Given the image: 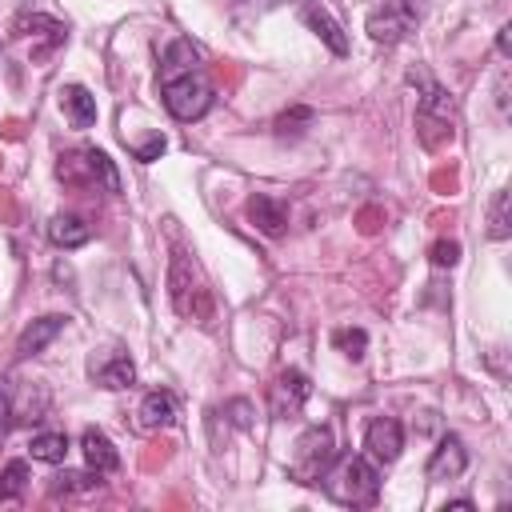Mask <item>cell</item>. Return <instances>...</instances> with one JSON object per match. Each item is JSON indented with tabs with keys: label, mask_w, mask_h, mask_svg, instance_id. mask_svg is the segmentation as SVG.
<instances>
[{
	"label": "cell",
	"mask_w": 512,
	"mask_h": 512,
	"mask_svg": "<svg viewBox=\"0 0 512 512\" xmlns=\"http://www.w3.org/2000/svg\"><path fill=\"white\" fill-rule=\"evenodd\" d=\"M160 100L172 120L192 124L212 108V84L204 76L200 52L188 40H172L160 60Z\"/></svg>",
	"instance_id": "6da1fadb"
},
{
	"label": "cell",
	"mask_w": 512,
	"mask_h": 512,
	"mask_svg": "<svg viewBox=\"0 0 512 512\" xmlns=\"http://www.w3.org/2000/svg\"><path fill=\"white\" fill-rule=\"evenodd\" d=\"M324 496L344 504V508H368L380 496V472L364 460V456H340L328 464V472L320 476Z\"/></svg>",
	"instance_id": "7a4b0ae2"
},
{
	"label": "cell",
	"mask_w": 512,
	"mask_h": 512,
	"mask_svg": "<svg viewBox=\"0 0 512 512\" xmlns=\"http://www.w3.org/2000/svg\"><path fill=\"white\" fill-rule=\"evenodd\" d=\"M168 300L184 320H212V292L204 272L196 268V260L188 252H172L168 260Z\"/></svg>",
	"instance_id": "3957f363"
},
{
	"label": "cell",
	"mask_w": 512,
	"mask_h": 512,
	"mask_svg": "<svg viewBox=\"0 0 512 512\" xmlns=\"http://www.w3.org/2000/svg\"><path fill=\"white\" fill-rule=\"evenodd\" d=\"M56 176H60L64 184H72V188H104V192H120V176H116L112 160H108L100 148H80V152L60 156Z\"/></svg>",
	"instance_id": "277c9868"
},
{
	"label": "cell",
	"mask_w": 512,
	"mask_h": 512,
	"mask_svg": "<svg viewBox=\"0 0 512 512\" xmlns=\"http://www.w3.org/2000/svg\"><path fill=\"white\" fill-rule=\"evenodd\" d=\"M336 460V440L324 424H312L300 440H296V456L288 464V476L296 484H320V476L328 472V464Z\"/></svg>",
	"instance_id": "5b68a950"
},
{
	"label": "cell",
	"mask_w": 512,
	"mask_h": 512,
	"mask_svg": "<svg viewBox=\"0 0 512 512\" xmlns=\"http://www.w3.org/2000/svg\"><path fill=\"white\" fill-rule=\"evenodd\" d=\"M416 28V0H388L380 12L368 16V36L376 44H400Z\"/></svg>",
	"instance_id": "8992f818"
},
{
	"label": "cell",
	"mask_w": 512,
	"mask_h": 512,
	"mask_svg": "<svg viewBox=\"0 0 512 512\" xmlns=\"http://www.w3.org/2000/svg\"><path fill=\"white\" fill-rule=\"evenodd\" d=\"M88 376L108 388V392H120V388H132L136 380V364L124 348H104V352H92L88 356Z\"/></svg>",
	"instance_id": "52a82bcc"
},
{
	"label": "cell",
	"mask_w": 512,
	"mask_h": 512,
	"mask_svg": "<svg viewBox=\"0 0 512 512\" xmlns=\"http://www.w3.org/2000/svg\"><path fill=\"white\" fill-rule=\"evenodd\" d=\"M308 396H312V380H308L300 368H288V372H280L276 384L268 388V412H272L276 420H288V416H296V412L304 408Z\"/></svg>",
	"instance_id": "ba28073f"
},
{
	"label": "cell",
	"mask_w": 512,
	"mask_h": 512,
	"mask_svg": "<svg viewBox=\"0 0 512 512\" xmlns=\"http://www.w3.org/2000/svg\"><path fill=\"white\" fill-rule=\"evenodd\" d=\"M364 448H368V456H372L376 464L400 460V452H404V428H400V420L376 416V420L364 428Z\"/></svg>",
	"instance_id": "9c48e42d"
},
{
	"label": "cell",
	"mask_w": 512,
	"mask_h": 512,
	"mask_svg": "<svg viewBox=\"0 0 512 512\" xmlns=\"http://www.w3.org/2000/svg\"><path fill=\"white\" fill-rule=\"evenodd\" d=\"M468 468V448H464V440L460 436H440V444L432 448V456H428V464H424V476L432 480V484H440V480H456L460 472Z\"/></svg>",
	"instance_id": "30bf717a"
},
{
	"label": "cell",
	"mask_w": 512,
	"mask_h": 512,
	"mask_svg": "<svg viewBox=\"0 0 512 512\" xmlns=\"http://www.w3.org/2000/svg\"><path fill=\"white\" fill-rule=\"evenodd\" d=\"M300 20H304L336 56H348V36H344V28L332 20V12H328L320 0H304V4H300Z\"/></svg>",
	"instance_id": "8fae6325"
},
{
	"label": "cell",
	"mask_w": 512,
	"mask_h": 512,
	"mask_svg": "<svg viewBox=\"0 0 512 512\" xmlns=\"http://www.w3.org/2000/svg\"><path fill=\"white\" fill-rule=\"evenodd\" d=\"M64 332V316H40V320H32L24 332H20V340H16V356L20 360H28V356H40L56 336Z\"/></svg>",
	"instance_id": "7c38bea8"
},
{
	"label": "cell",
	"mask_w": 512,
	"mask_h": 512,
	"mask_svg": "<svg viewBox=\"0 0 512 512\" xmlns=\"http://www.w3.org/2000/svg\"><path fill=\"white\" fill-rule=\"evenodd\" d=\"M80 452H84V464L92 468V472H116L120 468V452H116V444L100 432V428H84L80 432Z\"/></svg>",
	"instance_id": "4fadbf2b"
},
{
	"label": "cell",
	"mask_w": 512,
	"mask_h": 512,
	"mask_svg": "<svg viewBox=\"0 0 512 512\" xmlns=\"http://www.w3.org/2000/svg\"><path fill=\"white\" fill-rule=\"evenodd\" d=\"M12 36L16 40H44V56H48L52 48L64 44V24L60 20H48V16H16Z\"/></svg>",
	"instance_id": "5bb4252c"
},
{
	"label": "cell",
	"mask_w": 512,
	"mask_h": 512,
	"mask_svg": "<svg viewBox=\"0 0 512 512\" xmlns=\"http://www.w3.org/2000/svg\"><path fill=\"white\" fill-rule=\"evenodd\" d=\"M248 220H252L264 236H280L284 224H288V208H284L280 200L264 196V192H252V196H248Z\"/></svg>",
	"instance_id": "9a60e30c"
},
{
	"label": "cell",
	"mask_w": 512,
	"mask_h": 512,
	"mask_svg": "<svg viewBox=\"0 0 512 512\" xmlns=\"http://www.w3.org/2000/svg\"><path fill=\"white\" fill-rule=\"evenodd\" d=\"M48 240H52L56 248L72 252V248H84V244L92 240V228H88L76 212H56V216L48 220Z\"/></svg>",
	"instance_id": "2e32d148"
},
{
	"label": "cell",
	"mask_w": 512,
	"mask_h": 512,
	"mask_svg": "<svg viewBox=\"0 0 512 512\" xmlns=\"http://www.w3.org/2000/svg\"><path fill=\"white\" fill-rule=\"evenodd\" d=\"M60 108H64V116H68L72 128L96 124V96L84 84H64L60 88Z\"/></svg>",
	"instance_id": "e0dca14e"
},
{
	"label": "cell",
	"mask_w": 512,
	"mask_h": 512,
	"mask_svg": "<svg viewBox=\"0 0 512 512\" xmlns=\"http://www.w3.org/2000/svg\"><path fill=\"white\" fill-rule=\"evenodd\" d=\"M140 428H168L176 420V400L168 392H148L140 400Z\"/></svg>",
	"instance_id": "ac0fdd59"
},
{
	"label": "cell",
	"mask_w": 512,
	"mask_h": 512,
	"mask_svg": "<svg viewBox=\"0 0 512 512\" xmlns=\"http://www.w3.org/2000/svg\"><path fill=\"white\" fill-rule=\"evenodd\" d=\"M28 456L40 464H64L68 456V436L64 432H36L28 444Z\"/></svg>",
	"instance_id": "d6986e66"
},
{
	"label": "cell",
	"mask_w": 512,
	"mask_h": 512,
	"mask_svg": "<svg viewBox=\"0 0 512 512\" xmlns=\"http://www.w3.org/2000/svg\"><path fill=\"white\" fill-rule=\"evenodd\" d=\"M56 496H68V492H92V488H100V472H56L52 476V484H48Z\"/></svg>",
	"instance_id": "ffe728a7"
},
{
	"label": "cell",
	"mask_w": 512,
	"mask_h": 512,
	"mask_svg": "<svg viewBox=\"0 0 512 512\" xmlns=\"http://www.w3.org/2000/svg\"><path fill=\"white\" fill-rule=\"evenodd\" d=\"M28 484V464L24 460H8L0 472V500H16Z\"/></svg>",
	"instance_id": "44dd1931"
},
{
	"label": "cell",
	"mask_w": 512,
	"mask_h": 512,
	"mask_svg": "<svg viewBox=\"0 0 512 512\" xmlns=\"http://www.w3.org/2000/svg\"><path fill=\"white\" fill-rule=\"evenodd\" d=\"M332 344H336L348 360H360L364 348H368V332H364V328H336V332H332Z\"/></svg>",
	"instance_id": "7402d4cb"
},
{
	"label": "cell",
	"mask_w": 512,
	"mask_h": 512,
	"mask_svg": "<svg viewBox=\"0 0 512 512\" xmlns=\"http://www.w3.org/2000/svg\"><path fill=\"white\" fill-rule=\"evenodd\" d=\"M308 124H312V108H288L276 116L272 128H276V136H300Z\"/></svg>",
	"instance_id": "603a6c76"
},
{
	"label": "cell",
	"mask_w": 512,
	"mask_h": 512,
	"mask_svg": "<svg viewBox=\"0 0 512 512\" xmlns=\"http://www.w3.org/2000/svg\"><path fill=\"white\" fill-rule=\"evenodd\" d=\"M488 236H492V240H508V192H496V196H492Z\"/></svg>",
	"instance_id": "cb8c5ba5"
},
{
	"label": "cell",
	"mask_w": 512,
	"mask_h": 512,
	"mask_svg": "<svg viewBox=\"0 0 512 512\" xmlns=\"http://www.w3.org/2000/svg\"><path fill=\"white\" fill-rule=\"evenodd\" d=\"M428 260H432V268H452L460 260V244L456 240H436L428 248Z\"/></svg>",
	"instance_id": "d4e9b609"
},
{
	"label": "cell",
	"mask_w": 512,
	"mask_h": 512,
	"mask_svg": "<svg viewBox=\"0 0 512 512\" xmlns=\"http://www.w3.org/2000/svg\"><path fill=\"white\" fill-rule=\"evenodd\" d=\"M224 412H228V420H232L236 428H252V404H248V400H228Z\"/></svg>",
	"instance_id": "484cf974"
},
{
	"label": "cell",
	"mask_w": 512,
	"mask_h": 512,
	"mask_svg": "<svg viewBox=\"0 0 512 512\" xmlns=\"http://www.w3.org/2000/svg\"><path fill=\"white\" fill-rule=\"evenodd\" d=\"M132 152H136V160H144V164H148V160H156V156L164 152V136H152L148 144H136Z\"/></svg>",
	"instance_id": "4316f807"
},
{
	"label": "cell",
	"mask_w": 512,
	"mask_h": 512,
	"mask_svg": "<svg viewBox=\"0 0 512 512\" xmlns=\"http://www.w3.org/2000/svg\"><path fill=\"white\" fill-rule=\"evenodd\" d=\"M496 48H500V56H508V52H512V28H508V24L496 32Z\"/></svg>",
	"instance_id": "83f0119b"
},
{
	"label": "cell",
	"mask_w": 512,
	"mask_h": 512,
	"mask_svg": "<svg viewBox=\"0 0 512 512\" xmlns=\"http://www.w3.org/2000/svg\"><path fill=\"white\" fill-rule=\"evenodd\" d=\"M244 4H256V0H244ZM260 4H276V0H260Z\"/></svg>",
	"instance_id": "f1b7e54d"
}]
</instances>
